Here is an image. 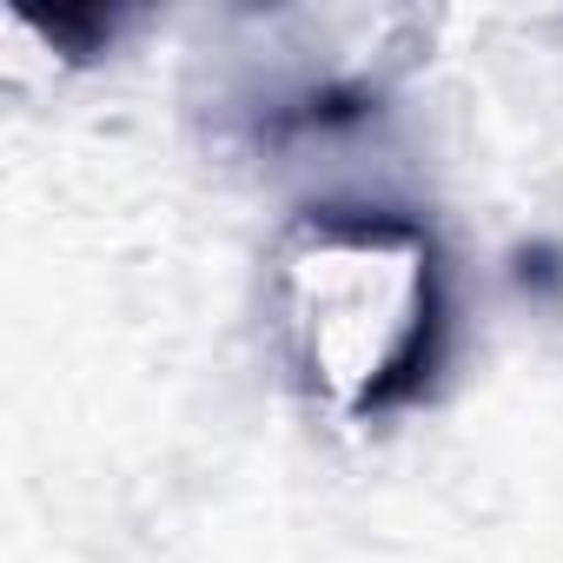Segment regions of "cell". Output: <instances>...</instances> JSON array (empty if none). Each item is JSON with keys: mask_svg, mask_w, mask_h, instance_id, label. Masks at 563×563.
Masks as SVG:
<instances>
[{"mask_svg": "<svg viewBox=\"0 0 563 563\" xmlns=\"http://www.w3.org/2000/svg\"><path fill=\"white\" fill-rule=\"evenodd\" d=\"M286 306L312 378L345 411H385L431 378L438 358V252L398 212L312 219L286 252Z\"/></svg>", "mask_w": 563, "mask_h": 563, "instance_id": "6da1fadb", "label": "cell"}, {"mask_svg": "<svg viewBox=\"0 0 563 563\" xmlns=\"http://www.w3.org/2000/svg\"><path fill=\"white\" fill-rule=\"evenodd\" d=\"M47 41H60V47H74L80 60L87 54H100L107 41H113V14H54V21H34Z\"/></svg>", "mask_w": 563, "mask_h": 563, "instance_id": "7a4b0ae2", "label": "cell"}]
</instances>
